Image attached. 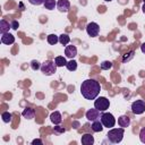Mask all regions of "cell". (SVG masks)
I'll list each match as a JSON object with an SVG mask.
<instances>
[{
  "label": "cell",
  "mask_w": 145,
  "mask_h": 145,
  "mask_svg": "<svg viewBox=\"0 0 145 145\" xmlns=\"http://www.w3.org/2000/svg\"><path fill=\"white\" fill-rule=\"evenodd\" d=\"M103 127H104V126L102 125L101 120H95V121H93V123H92V130L95 131V133L102 131V130H103Z\"/></svg>",
  "instance_id": "17"
},
{
  "label": "cell",
  "mask_w": 145,
  "mask_h": 145,
  "mask_svg": "<svg viewBox=\"0 0 145 145\" xmlns=\"http://www.w3.org/2000/svg\"><path fill=\"white\" fill-rule=\"evenodd\" d=\"M46 40H48V43L49 44L54 45V44H57L59 42V36H57L56 34H50V35H48Z\"/></svg>",
  "instance_id": "18"
},
{
  "label": "cell",
  "mask_w": 145,
  "mask_h": 145,
  "mask_svg": "<svg viewBox=\"0 0 145 145\" xmlns=\"http://www.w3.org/2000/svg\"><path fill=\"white\" fill-rule=\"evenodd\" d=\"M66 67H67V69H68V70L74 71V70H76V69H77V62H76L74 59H71L70 61H67Z\"/></svg>",
  "instance_id": "23"
},
{
  "label": "cell",
  "mask_w": 145,
  "mask_h": 145,
  "mask_svg": "<svg viewBox=\"0 0 145 145\" xmlns=\"http://www.w3.org/2000/svg\"><path fill=\"white\" fill-rule=\"evenodd\" d=\"M142 10H143V12L145 14V2H144V5H143V7H142Z\"/></svg>",
  "instance_id": "33"
},
{
  "label": "cell",
  "mask_w": 145,
  "mask_h": 145,
  "mask_svg": "<svg viewBox=\"0 0 145 145\" xmlns=\"http://www.w3.org/2000/svg\"><path fill=\"white\" fill-rule=\"evenodd\" d=\"M45 0H28V2L31 5H35V6H40V5H43Z\"/></svg>",
  "instance_id": "29"
},
{
  "label": "cell",
  "mask_w": 145,
  "mask_h": 145,
  "mask_svg": "<svg viewBox=\"0 0 145 145\" xmlns=\"http://www.w3.org/2000/svg\"><path fill=\"white\" fill-rule=\"evenodd\" d=\"M54 62H56L57 67H63V66H66V63H67L65 57H62V56H58V57H56Z\"/></svg>",
  "instance_id": "20"
},
{
  "label": "cell",
  "mask_w": 145,
  "mask_h": 145,
  "mask_svg": "<svg viewBox=\"0 0 145 145\" xmlns=\"http://www.w3.org/2000/svg\"><path fill=\"white\" fill-rule=\"evenodd\" d=\"M100 120H101L102 125L106 128H112L116 125V119H114L113 114L110 113V112H102L101 117H100Z\"/></svg>",
  "instance_id": "4"
},
{
  "label": "cell",
  "mask_w": 145,
  "mask_h": 145,
  "mask_svg": "<svg viewBox=\"0 0 145 145\" xmlns=\"http://www.w3.org/2000/svg\"><path fill=\"white\" fill-rule=\"evenodd\" d=\"M50 119L51 121L54 123V125H59L61 121H62V117H61V113L59 111H54L50 114Z\"/></svg>",
  "instance_id": "13"
},
{
  "label": "cell",
  "mask_w": 145,
  "mask_h": 145,
  "mask_svg": "<svg viewBox=\"0 0 145 145\" xmlns=\"http://www.w3.org/2000/svg\"><path fill=\"white\" fill-rule=\"evenodd\" d=\"M31 68H32L33 70H37V69L41 68V63H40L37 60H32V62H31Z\"/></svg>",
  "instance_id": "26"
},
{
  "label": "cell",
  "mask_w": 145,
  "mask_h": 145,
  "mask_svg": "<svg viewBox=\"0 0 145 145\" xmlns=\"http://www.w3.org/2000/svg\"><path fill=\"white\" fill-rule=\"evenodd\" d=\"M41 71L45 76H51L56 72L57 70V65L53 60H45L43 63H41Z\"/></svg>",
  "instance_id": "3"
},
{
  "label": "cell",
  "mask_w": 145,
  "mask_h": 145,
  "mask_svg": "<svg viewBox=\"0 0 145 145\" xmlns=\"http://www.w3.org/2000/svg\"><path fill=\"white\" fill-rule=\"evenodd\" d=\"M1 42L3 44H7V45L12 44L15 42V36L11 35L9 32L8 33H5V34H1Z\"/></svg>",
  "instance_id": "10"
},
{
  "label": "cell",
  "mask_w": 145,
  "mask_h": 145,
  "mask_svg": "<svg viewBox=\"0 0 145 145\" xmlns=\"http://www.w3.org/2000/svg\"><path fill=\"white\" fill-rule=\"evenodd\" d=\"M10 24H11V28H12V29H17V28L19 27V23H18L17 20H12Z\"/></svg>",
  "instance_id": "30"
},
{
  "label": "cell",
  "mask_w": 145,
  "mask_h": 145,
  "mask_svg": "<svg viewBox=\"0 0 145 145\" xmlns=\"http://www.w3.org/2000/svg\"><path fill=\"white\" fill-rule=\"evenodd\" d=\"M57 8L61 12H67L70 8V2L69 0H58L57 2Z\"/></svg>",
  "instance_id": "9"
},
{
  "label": "cell",
  "mask_w": 145,
  "mask_h": 145,
  "mask_svg": "<svg viewBox=\"0 0 145 145\" xmlns=\"http://www.w3.org/2000/svg\"><path fill=\"white\" fill-rule=\"evenodd\" d=\"M110 68H112V62L111 61H103L101 63V69L102 70H108Z\"/></svg>",
  "instance_id": "25"
},
{
  "label": "cell",
  "mask_w": 145,
  "mask_h": 145,
  "mask_svg": "<svg viewBox=\"0 0 145 145\" xmlns=\"http://www.w3.org/2000/svg\"><path fill=\"white\" fill-rule=\"evenodd\" d=\"M134 56H135V51H134V50H131V51H129V52L125 53V54L122 56V62H123V63H126V62L130 61V60L134 58Z\"/></svg>",
  "instance_id": "19"
},
{
  "label": "cell",
  "mask_w": 145,
  "mask_h": 145,
  "mask_svg": "<svg viewBox=\"0 0 145 145\" xmlns=\"http://www.w3.org/2000/svg\"><path fill=\"white\" fill-rule=\"evenodd\" d=\"M109 106H110V101L104 96H100L94 101V108H96L101 112L106 111Z\"/></svg>",
  "instance_id": "5"
},
{
  "label": "cell",
  "mask_w": 145,
  "mask_h": 145,
  "mask_svg": "<svg viewBox=\"0 0 145 145\" xmlns=\"http://www.w3.org/2000/svg\"><path fill=\"white\" fill-rule=\"evenodd\" d=\"M22 114L26 119H33L34 116H35V111L32 108H26V109H24V111L22 112Z\"/></svg>",
  "instance_id": "16"
},
{
  "label": "cell",
  "mask_w": 145,
  "mask_h": 145,
  "mask_svg": "<svg viewBox=\"0 0 145 145\" xmlns=\"http://www.w3.org/2000/svg\"><path fill=\"white\" fill-rule=\"evenodd\" d=\"M139 139H140V142H142V143H144V144H145V127H144V128H142V129H140V131H139Z\"/></svg>",
  "instance_id": "28"
},
{
  "label": "cell",
  "mask_w": 145,
  "mask_h": 145,
  "mask_svg": "<svg viewBox=\"0 0 145 145\" xmlns=\"http://www.w3.org/2000/svg\"><path fill=\"white\" fill-rule=\"evenodd\" d=\"M11 113H9V112H2V114H1V118H2V120H3V122H6V123H8V122H10L11 121Z\"/></svg>",
  "instance_id": "24"
},
{
  "label": "cell",
  "mask_w": 145,
  "mask_h": 145,
  "mask_svg": "<svg viewBox=\"0 0 145 145\" xmlns=\"http://www.w3.org/2000/svg\"><path fill=\"white\" fill-rule=\"evenodd\" d=\"M118 123H119L120 127L126 128V127H128V126L130 125V118H129L128 116H121V117H119V119H118Z\"/></svg>",
  "instance_id": "15"
},
{
  "label": "cell",
  "mask_w": 145,
  "mask_h": 145,
  "mask_svg": "<svg viewBox=\"0 0 145 145\" xmlns=\"http://www.w3.org/2000/svg\"><path fill=\"white\" fill-rule=\"evenodd\" d=\"M101 92V85L95 79H86L80 85V93L86 100H94Z\"/></svg>",
  "instance_id": "1"
},
{
  "label": "cell",
  "mask_w": 145,
  "mask_h": 145,
  "mask_svg": "<svg viewBox=\"0 0 145 145\" xmlns=\"http://www.w3.org/2000/svg\"><path fill=\"white\" fill-rule=\"evenodd\" d=\"M70 42V37L68 34H61L59 36V43L62 44V45H67L68 43Z\"/></svg>",
  "instance_id": "22"
},
{
  "label": "cell",
  "mask_w": 145,
  "mask_h": 145,
  "mask_svg": "<svg viewBox=\"0 0 145 145\" xmlns=\"http://www.w3.org/2000/svg\"><path fill=\"white\" fill-rule=\"evenodd\" d=\"M101 111H99L96 108H94V109H89V110H87L86 111V119L87 120H89V121H95V120H99L100 119V117H101Z\"/></svg>",
  "instance_id": "8"
},
{
  "label": "cell",
  "mask_w": 145,
  "mask_h": 145,
  "mask_svg": "<svg viewBox=\"0 0 145 145\" xmlns=\"http://www.w3.org/2000/svg\"><path fill=\"white\" fill-rule=\"evenodd\" d=\"M131 111L134 114H142L145 111V102L143 100H136L131 104Z\"/></svg>",
  "instance_id": "6"
},
{
  "label": "cell",
  "mask_w": 145,
  "mask_h": 145,
  "mask_svg": "<svg viewBox=\"0 0 145 145\" xmlns=\"http://www.w3.org/2000/svg\"><path fill=\"white\" fill-rule=\"evenodd\" d=\"M86 32H87V34H88L91 37H95V36H97L99 33H100V26H99L96 23L91 22V23H88V24L86 25Z\"/></svg>",
  "instance_id": "7"
},
{
  "label": "cell",
  "mask_w": 145,
  "mask_h": 145,
  "mask_svg": "<svg viewBox=\"0 0 145 145\" xmlns=\"http://www.w3.org/2000/svg\"><path fill=\"white\" fill-rule=\"evenodd\" d=\"M65 54H66V57L72 59L77 54V48L75 45H67L65 49Z\"/></svg>",
  "instance_id": "11"
},
{
  "label": "cell",
  "mask_w": 145,
  "mask_h": 145,
  "mask_svg": "<svg viewBox=\"0 0 145 145\" xmlns=\"http://www.w3.org/2000/svg\"><path fill=\"white\" fill-rule=\"evenodd\" d=\"M123 134H125V130L123 128H111L108 134H106V137L108 139L113 143V144H117V143H120L123 138Z\"/></svg>",
  "instance_id": "2"
},
{
  "label": "cell",
  "mask_w": 145,
  "mask_h": 145,
  "mask_svg": "<svg viewBox=\"0 0 145 145\" xmlns=\"http://www.w3.org/2000/svg\"><path fill=\"white\" fill-rule=\"evenodd\" d=\"M104 1H108V2H110V1H112V0H104Z\"/></svg>",
  "instance_id": "34"
},
{
  "label": "cell",
  "mask_w": 145,
  "mask_h": 145,
  "mask_svg": "<svg viewBox=\"0 0 145 145\" xmlns=\"http://www.w3.org/2000/svg\"><path fill=\"white\" fill-rule=\"evenodd\" d=\"M43 5H44L45 9H48V10H53L54 7L57 6V2H56V0H45Z\"/></svg>",
  "instance_id": "21"
},
{
  "label": "cell",
  "mask_w": 145,
  "mask_h": 145,
  "mask_svg": "<svg viewBox=\"0 0 145 145\" xmlns=\"http://www.w3.org/2000/svg\"><path fill=\"white\" fill-rule=\"evenodd\" d=\"M143 1H144V2H145V0H143Z\"/></svg>",
  "instance_id": "35"
},
{
  "label": "cell",
  "mask_w": 145,
  "mask_h": 145,
  "mask_svg": "<svg viewBox=\"0 0 145 145\" xmlns=\"http://www.w3.org/2000/svg\"><path fill=\"white\" fill-rule=\"evenodd\" d=\"M9 28H11V24H9L7 20L5 19H1L0 20V33L1 34H5V33H8L9 32Z\"/></svg>",
  "instance_id": "14"
},
{
  "label": "cell",
  "mask_w": 145,
  "mask_h": 145,
  "mask_svg": "<svg viewBox=\"0 0 145 145\" xmlns=\"http://www.w3.org/2000/svg\"><path fill=\"white\" fill-rule=\"evenodd\" d=\"M140 50H142V52H143V53H145V42L140 45Z\"/></svg>",
  "instance_id": "32"
},
{
  "label": "cell",
  "mask_w": 145,
  "mask_h": 145,
  "mask_svg": "<svg viewBox=\"0 0 145 145\" xmlns=\"http://www.w3.org/2000/svg\"><path fill=\"white\" fill-rule=\"evenodd\" d=\"M32 144H33V145H35V144H40V145H42V144H43V142H42L41 139H39V138H37V139H34V140L32 142Z\"/></svg>",
  "instance_id": "31"
},
{
  "label": "cell",
  "mask_w": 145,
  "mask_h": 145,
  "mask_svg": "<svg viewBox=\"0 0 145 145\" xmlns=\"http://www.w3.org/2000/svg\"><path fill=\"white\" fill-rule=\"evenodd\" d=\"M53 131H54V134H57V135H60V134H63V133L66 131V129H65L63 127H60V126H56V127L53 128Z\"/></svg>",
  "instance_id": "27"
},
{
  "label": "cell",
  "mask_w": 145,
  "mask_h": 145,
  "mask_svg": "<svg viewBox=\"0 0 145 145\" xmlns=\"http://www.w3.org/2000/svg\"><path fill=\"white\" fill-rule=\"evenodd\" d=\"M80 142H82L83 145H93V143H94V137H93V135H91V134H84V135L82 136Z\"/></svg>",
  "instance_id": "12"
}]
</instances>
